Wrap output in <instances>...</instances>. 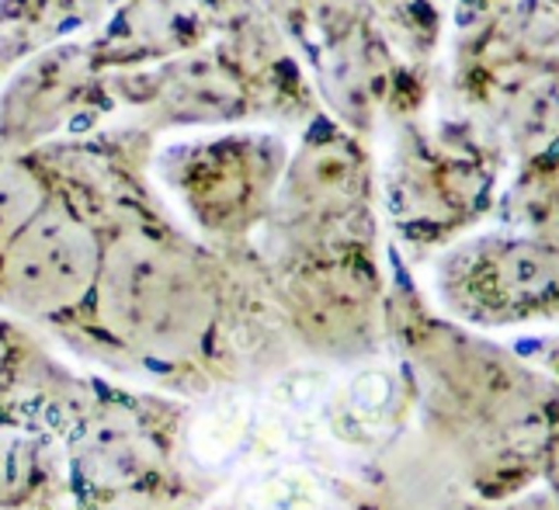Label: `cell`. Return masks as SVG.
Masks as SVG:
<instances>
[{
    "instance_id": "277c9868",
    "label": "cell",
    "mask_w": 559,
    "mask_h": 510,
    "mask_svg": "<svg viewBox=\"0 0 559 510\" xmlns=\"http://www.w3.org/2000/svg\"><path fill=\"white\" fill-rule=\"evenodd\" d=\"M43 205V185H38V178L25 164H0V244H11Z\"/></svg>"
},
{
    "instance_id": "52a82bcc",
    "label": "cell",
    "mask_w": 559,
    "mask_h": 510,
    "mask_svg": "<svg viewBox=\"0 0 559 510\" xmlns=\"http://www.w3.org/2000/svg\"><path fill=\"white\" fill-rule=\"evenodd\" d=\"M0 358H4V351H0Z\"/></svg>"
},
{
    "instance_id": "3957f363",
    "label": "cell",
    "mask_w": 559,
    "mask_h": 510,
    "mask_svg": "<svg viewBox=\"0 0 559 510\" xmlns=\"http://www.w3.org/2000/svg\"><path fill=\"white\" fill-rule=\"evenodd\" d=\"M455 303L479 320H525L559 309V253L504 244L476 253L449 282Z\"/></svg>"
},
{
    "instance_id": "6da1fadb",
    "label": "cell",
    "mask_w": 559,
    "mask_h": 510,
    "mask_svg": "<svg viewBox=\"0 0 559 510\" xmlns=\"http://www.w3.org/2000/svg\"><path fill=\"white\" fill-rule=\"evenodd\" d=\"M98 271V240L67 202H49L8 244L0 268L4 299L49 312L76 303Z\"/></svg>"
},
{
    "instance_id": "8992f818",
    "label": "cell",
    "mask_w": 559,
    "mask_h": 510,
    "mask_svg": "<svg viewBox=\"0 0 559 510\" xmlns=\"http://www.w3.org/2000/svg\"><path fill=\"white\" fill-rule=\"evenodd\" d=\"M511 510H559V503H546V500H535V503H522V507H511Z\"/></svg>"
},
{
    "instance_id": "5b68a950",
    "label": "cell",
    "mask_w": 559,
    "mask_h": 510,
    "mask_svg": "<svg viewBox=\"0 0 559 510\" xmlns=\"http://www.w3.org/2000/svg\"><path fill=\"white\" fill-rule=\"evenodd\" d=\"M546 469H549V483L559 497V424L549 430V438H546Z\"/></svg>"
},
{
    "instance_id": "7a4b0ae2",
    "label": "cell",
    "mask_w": 559,
    "mask_h": 510,
    "mask_svg": "<svg viewBox=\"0 0 559 510\" xmlns=\"http://www.w3.org/2000/svg\"><path fill=\"white\" fill-rule=\"evenodd\" d=\"M105 296L115 323L143 344L185 341L199 323V288L185 264L150 240H132L111 253Z\"/></svg>"
}]
</instances>
